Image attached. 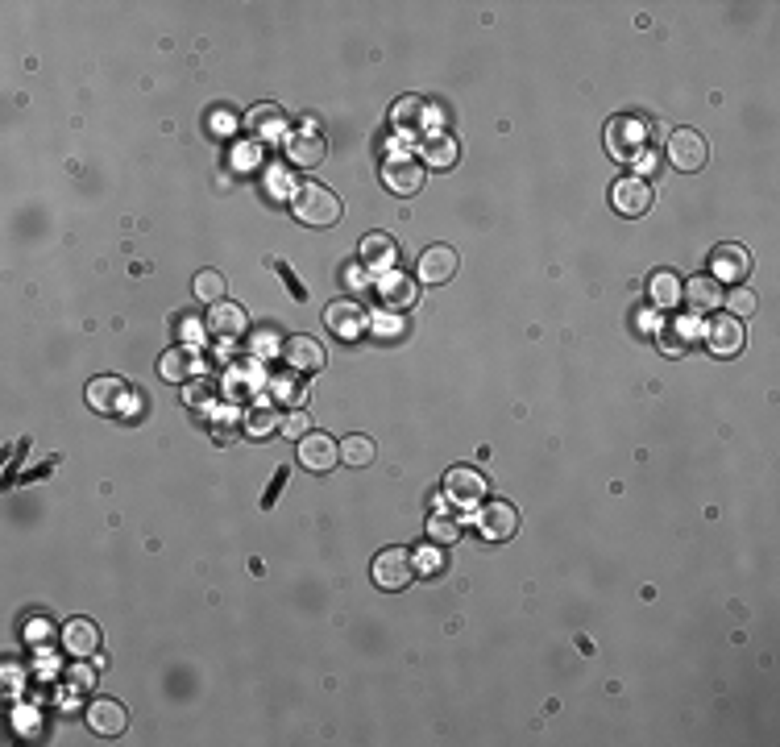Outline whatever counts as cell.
I'll list each match as a JSON object with an SVG mask.
<instances>
[{
    "label": "cell",
    "mask_w": 780,
    "mask_h": 747,
    "mask_svg": "<svg viewBox=\"0 0 780 747\" xmlns=\"http://www.w3.org/2000/svg\"><path fill=\"white\" fill-rule=\"evenodd\" d=\"M291 212L299 225H308V229H332L345 208L337 200V191H328L324 183H303L291 196Z\"/></svg>",
    "instance_id": "1"
},
{
    "label": "cell",
    "mask_w": 780,
    "mask_h": 747,
    "mask_svg": "<svg viewBox=\"0 0 780 747\" xmlns=\"http://www.w3.org/2000/svg\"><path fill=\"white\" fill-rule=\"evenodd\" d=\"M444 498H449L457 511L482 507L486 503V478L473 465H453L449 474H444Z\"/></svg>",
    "instance_id": "2"
},
{
    "label": "cell",
    "mask_w": 780,
    "mask_h": 747,
    "mask_svg": "<svg viewBox=\"0 0 780 747\" xmlns=\"http://www.w3.org/2000/svg\"><path fill=\"white\" fill-rule=\"evenodd\" d=\"M374 586L378 590H407L415 577V557L407 548H382L374 557Z\"/></svg>",
    "instance_id": "3"
},
{
    "label": "cell",
    "mask_w": 780,
    "mask_h": 747,
    "mask_svg": "<svg viewBox=\"0 0 780 747\" xmlns=\"http://www.w3.org/2000/svg\"><path fill=\"white\" fill-rule=\"evenodd\" d=\"M88 407L100 415H125L133 407V386L117 374H104L88 382Z\"/></svg>",
    "instance_id": "4"
},
{
    "label": "cell",
    "mask_w": 780,
    "mask_h": 747,
    "mask_svg": "<svg viewBox=\"0 0 780 747\" xmlns=\"http://www.w3.org/2000/svg\"><path fill=\"white\" fill-rule=\"evenodd\" d=\"M324 324L332 337H341V341H357L361 332L370 328V312L361 308V299H332L328 308H324Z\"/></svg>",
    "instance_id": "5"
},
{
    "label": "cell",
    "mask_w": 780,
    "mask_h": 747,
    "mask_svg": "<svg viewBox=\"0 0 780 747\" xmlns=\"http://www.w3.org/2000/svg\"><path fill=\"white\" fill-rule=\"evenodd\" d=\"M374 287H378V299H382L386 312H407V308H415V299H420V279H415V274H403L399 266L382 270Z\"/></svg>",
    "instance_id": "6"
},
{
    "label": "cell",
    "mask_w": 780,
    "mask_h": 747,
    "mask_svg": "<svg viewBox=\"0 0 780 747\" xmlns=\"http://www.w3.org/2000/svg\"><path fill=\"white\" fill-rule=\"evenodd\" d=\"M606 150L615 154L619 162H635L639 154L648 150V142H644V125H639L635 117H615L606 125Z\"/></svg>",
    "instance_id": "7"
},
{
    "label": "cell",
    "mask_w": 780,
    "mask_h": 747,
    "mask_svg": "<svg viewBox=\"0 0 780 747\" xmlns=\"http://www.w3.org/2000/svg\"><path fill=\"white\" fill-rule=\"evenodd\" d=\"M457 270H461V258H457L453 245H428L420 254V262H415V279L428 283V287H440V283H449Z\"/></svg>",
    "instance_id": "8"
},
{
    "label": "cell",
    "mask_w": 780,
    "mask_h": 747,
    "mask_svg": "<svg viewBox=\"0 0 780 747\" xmlns=\"http://www.w3.org/2000/svg\"><path fill=\"white\" fill-rule=\"evenodd\" d=\"M478 532L494 544H503L519 532V511L507 503V498H490V503H482L478 511Z\"/></svg>",
    "instance_id": "9"
},
{
    "label": "cell",
    "mask_w": 780,
    "mask_h": 747,
    "mask_svg": "<svg viewBox=\"0 0 780 747\" xmlns=\"http://www.w3.org/2000/svg\"><path fill=\"white\" fill-rule=\"evenodd\" d=\"M668 158H673L677 171H702L710 150H706V137L698 129H677L673 137H668Z\"/></svg>",
    "instance_id": "10"
},
{
    "label": "cell",
    "mask_w": 780,
    "mask_h": 747,
    "mask_svg": "<svg viewBox=\"0 0 780 747\" xmlns=\"http://www.w3.org/2000/svg\"><path fill=\"white\" fill-rule=\"evenodd\" d=\"M341 461V445L328 432H308L299 436V465L312 469V474H328L332 465Z\"/></svg>",
    "instance_id": "11"
},
{
    "label": "cell",
    "mask_w": 780,
    "mask_h": 747,
    "mask_svg": "<svg viewBox=\"0 0 780 747\" xmlns=\"http://www.w3.org/2000/svg\"><path fill=\"white\" fill-rule=\"evenodd\" d=\"M610 204H615L619 216H644L652 208V183L639 175H623L610 187Z\"/></svg>",
    "instance_id": "12"
},
{
    "label": "cell",
    "mask_w": 780,
    "mask_h": 747,
    "mask_svg": "<svg viewBox=\"0 0 780 747\" xmlns=\"http://www.w3.org/2000/svg\"><path fill=\"white\" fill-rule=\"evenodd\" d=\"M751 274V254L743 245H735V241H727V245H718L714 254H710V279H718V283H743Z\"/></svg>",
    "instance_id": "13"
},
{
    "label": "cell",
    "mask_w": 780,
    "mask_h": 747,
    "mask_svg": "<svg viewBox=\"0 0 780 747\" xmlns=\"http://www.w3.org/2000/svg\"><path fill=\"white\" fill-rule=\"evenodd\" d=\"M83 718H88V727L96 735H104V739H117L129 727V710L117 698H92V706L83 710Z\"/></svg>",
    "instance_id": "14"
},
{
    "label": "cell",
    "mask_w": 780,
    "mask_h": 747,
    "mask_svg": "<svg viewBox=\"0 0 780 747\" xmlns=\"http://www.w3.org/2000/svg\"><path fill=\"white\" fill-rule=\"evenodd\" d=\"M382 183H386V191H395V196H415V191L424 187V166L411 158H386Z\"/></svg>",
    "instance_id": "15"
},
{
    "label": "cell",
    "mask_w": 780,
    "mask_h": 747,
    "mask_svg": "<svg viewBox=\"0 0 780 747\" xmlns=\"http://www.w3.org/2000/svg\"><path fill=\"white\" fill-rule=\"evenodd\" d=\"M283 357H287V366H291L295 374H324V366H328L324 345L312 341V337H287Z\"/></svg>",
    "instance_id": "16"
},
{
    "label": "cell",
    "mask_w": 780,
    "mask_h": 747,
    "mask_svg": "<svg viewBox=\"0 0 780 747\" xmlns=\"http://www.w3.org/2000/svg\"><path fill=\"white\" fill-rule=\"evenodd\" d=\"M681 299L689 303L693 316H710L714 308H722V283L710 274H698V279H689V287H681Z\"/></svg>",
    "instance_id": "17"
},
{
    "label": "cell",
    "mask_w": 780,
    "mask_h": 747,
    "mask_svg": "<svg viewBox=\"0 0 780 747\" xmlns=\"http://www.w3.org/2000/svg\"><path fill=\"white\" fill-rule=\"evenodd\" d=\"M706 345H710L714 357H735V353L743 349V324H739L735 316H718V320H710V328H706Z\"/></svg>",
    "instance_id": "18"
},
{
    "label": "cell",
    "mask_w": 780,
    "mask_h": 747,
    "mask_svg": "<svg viewBox=\"0 0 780 747\" xmlns=\"http://www.w3.org/2000/svg\"><path fill=\"white\" fill-rule=\"evenodd\" d=\"M158 374L166 382H191L200 374V357H195V345H175L158 357Z\"/></svg>",
    "instance_id": "19"
},
{
    "label": "cell",
    "mask_w": 780,
    "mask_h": 747,
    "mask_svg": "<svg viewBox=\"0 0 780 747\" xmlns=\"http://www.w3.org/2000/svg\"><path fill=\"white\" fill-rule=\"evenodd\" d=\"M283 150H287V162H295V166H320L324 154H328V142H324L320 133L303 129V133H287Z\"/></svg>",
    "instance_id": "20"
},
{
    "label": "cell",
    "mask_w": 780,
    "mask_h": 747,
    "mask_svg": "<svg viewBox=\"0 0 780 747\" xmlns=\"http://www.w3.org/2000/svg\"><path fill=\"white\" fill-rule=\"evenodd\" d=\"M208 328L216 332V337L233 341V337H241V332L249 328V316H245V308H241V303H233V299H220V303H212V312H208Z\"/></svg>",
    "instance_id": "21"
},
{
    "label": "cell",
    "mask_w": 780,
    "mask_h": 747,
    "mask_svg": "<svg viewBox=\"0 0 780 747\" xmlns=\"http://www.w3.org/2000/svg\"><path fill=\"white\" fill-rule=\"evenodd\" d=\"M63 648L71 656H92L100 648V627L92 619H67L63 623Z\"/></svg>",
    "instance_id": "22"
},
{
    "label": "cell",
    "mask_w": 780,
    "mask_h": 747,
    "mask_svg": "<svg viewBox=\"0 0 780 747\" xmlns=\"http://www.w3.org/2000/svg\"><path fill=\"white\" fill-rule=\"evenodd\" d=\"M424 121H428V104L420 96H403L395 108H390V125H395V133H424Z\"/></svg>",
    "instance_id": "23"
},
{
    "label": "cell",
    "mask_w": 780,
    "mask_h": 747,
    "mask_svg": "<svg viewBox=\"0 0 780 747\" xmlns=\"http://www.w3.org/2000/svg\"><path fill=\"white\" fill-rule=\"evenodd\" d=\"M361 262L374 266V270H395L399 266V245L386 233H370L366 241H361Z\"/></svg>",
    "instance_id": "24"
},
{
    "label": "cell",
    "mask_w": 780,
    "mask_h": 747,
    "mask_svg": "<svg viewBox=\"0 0 780 747\" xmlns=\"http://www.w3.org/2000/svg\"><path fill=\"white\" fill-rule=\"evenodd\" d=\"M420 154H424V166H432V171H444V166L457 162V137H449V133H428L424 142H420Z\"/></svg>",
    "instance_id": "25"
},
{
    "label": "cell",
    "mask_w": 780,
    "mask_h": 747,
    "mask_svg": "<svg viewBox=\"0 0 780 747\" xmlns=\"http://www.w3.org/2000/svg\"><path fill=\"white\" fill-rule=\"evenodd\" d=\"M648 295H652V308L656 312L677 308V303H681V279H677L673 270H656L652 283H648Z\"/></svg>",
    "instance_id": "26"
},
{
    "label": "cell",
    "mask_w": 780,
    "mask_h": 747,
    "mask_svg": "<svg viewBox=\"0 0 780 747\" xmlns=\"http://www.w3.org/2000/svg\"><path fill=\"white\" fill-rule=\"evenodd\" d=\"M249 129H254L258 137H283L287 133L283 108H278V104H258L254 113H249Z\"/></svg>",
    "instance_id": "27"
},
{
    "label": "cell",
    "mask_w": 780,
    "mask_h": 747,
    "mask_svg": "<svg viewBox=\"0 0 780 747\" xmlns=\"http://www.w3.org/2000/svg\"><path fill=\"white\" fill-rule=\"evenodd\" d=\"M428 536L436 540V544H453V540H461V511L453 507V511H432V519H428Z\"/></svg>",
    "instance_id": "28"
},
{
    "label": "cell",
    "mask_w": 780,
    "mask_h": 747,
    "mask_svg": "<svg viewBox=\"0 0 780 747\" xmlns=\"http://www.w3.org/2000/svg\"><path fill=\"white\" fill-rule=\"evenodd\" d=\"M266 391H270V399H274L278 407H303V386H299L295 378H287V374L266 378Z\"/></svg>",
    "instance_id": "29"
},
{
    "label": "cell",
    "mask_w": 780,
    "mask_h": 747,
    "mask_svg": "<svg viewBox=\"0 0 780 747\" xmlns=\"http://www.w3.org/2000/svg\"><path fill=\"white\" fill-rule=\"evenodd\" d=\"M341 461H345V465H370V461H374V440L361 436V432L345 436V440H341Z\"/></svg>",
    "instance_id": "30"
},
{
    "label": "cell",
    "mask_w": 780,
    "mask_h": 747,
    "mask_svg": "<svg viewBox=\"0 0 780 747\" xmlns=\"http://www.w3.org/2000/svg\"><path fill=\"white\" fill-rule=\"evenodd\" d=\"M195 299H200V303H220V299H225V274H220V270H200V274H195Z\"/></svg>",
    "instance_id": "31"
},
{
    "label": "cell",
    "mask_w": 780,
    "mask_h": 747,
    "mask_svg": "<svg viewBox=\"0 0 780 747\" xmlns=\"http://www.w3.org/2000/svg\"><path fill=\"white\" fill-rule=\"evenodd\" d=\"M245 428H249V436H258V440H266L270 432H278V415H274V407H249Z\"/></svg>",
    "instance_id": "32"
},
{
    "label": "cell",
    "mask_w": 780,
    "mask_h": 747,
    "mask_svg": "<svg viewBox=\"0 0 780 747\" xmlns=\"http://www.w3.org/2000/svg\"><path fill=\"white\" fill-rule=\"evenodd\" d=\"M727 308H731V316H735V320H743V316H756L760 299H756V291H747V287H735V291L727 295Z\"/></svg>",
    "instance_id": "33"
},
{
    "label": "cell",
    "mask_w": 780,
    "mask_h": 747,
    "mask_svg": "<svg viewBox=\"0 0 780 747\" xmlns=\"http://www.w3.org/2000/svg\"><path fill=\"white\" fill-rule=\"evenodd\" d=\"M262 386H266V374L254 366H237L229 378V391H262Z\"/></svg>",
    "instance_id": "34"
},
{
    "label": "cell",
    "mask_w": 780,
    "mask_h": 747,
    "mask_svg": "<svg viewBox=\"0 0 780 747\" xmlns=\"http://www.w3.org/2000/svg\"><path fill=\"white\" fill-rule=\"evenodd\" d=\"M278 432H283L287 440H299V436H308V432H312V424H308V415H303V411L295 407V411H287L283 420H278Z\"/></svg>",
    "instance_id": "35"
},
{
    "label": "cell",
    "mask_w": 780,
    "mask_h": 747,
    "mask_svg": "<svg viewBox=\"0 0 780 747\" xmlns=\"http://www.w3.org/2000/svg\"><path fill=\"white\" fill-rule=\"evenodd\" d=\"M366 270H370L366 262H361V266H357V262H349V266H345V287H349V291H357V295H361V291H370V274H366Z\"/></svg>",
    "instance_id": "36"
},
{
    "label": "cell",
    "mask_w": 780,
    "mask_h": 747,
    "mask_svg": "<svg viewBox=\"0 0 780 747\" xmlns=\"http://www.w3.org/2000/svg\"><path fill=\"white\" fill-rule=\"evenodd\" d=\"M187 407H212V386L208 382L187 386Z\"/></svg>",
    "instance_id": "37"
},
{
    "label": "cell",
    "mask_w": 780,
    "mask_h": 747,
    "mask_svg": "<svg viewBox=\"0 0 780 747\" xmlns=\"http://www.w3.org/2000/svg\"><path fill=\"white\" fill-rule=\"evenodd\" d=\"M424 569H440V552L436 548H420V552H415V573H424Z\"/></svg>",
    "instance_id": "38"
},
{
    "label": "cell",
    "mask_w": 780,
    "mask_h": 747,
    "mask_svg": "<svg viewBox=\"0 0 780 747\" xmlns=\"http://www.w3.org/2000/svg\"><path fill=\"white\" fill-rule=\"evenodd\" d=\"M370 324H374V332H382V337H390V332H403L399 312H386V316H378V320H370Z\"/></svg>",
    "instance_id": "39"
},
{
    "label": "cell",
    "mask_w": 780,
    "mask_h": 747,
    "mask_svg": "<svg viewBox=\"0 0 780 747\" xmlns=\"http://www.w3.org/2000/svg\"><path fill=\"white\" fill-rule=\"evenodd\" d=\"M635 162H639V171H644V175H652V171L660 175V158H656V154H648V150H644V154H639Z\"/></svg>",
    "instance_id": "40"
},
{
    "label": "cell",
    "mask_w": 780,
    "mask_h": 747,
    "mask_svg": "<svg viewBox=\"0 0 780 747\" xmlns=\"http://www.w3.org/2000/svg\"><path fill=\"white\" fill-rule=\"evenodd\" d=\"M179 337L195 345V341H200V324H195V320H183V324H179Z\"/></svg>",
    "instance_id": "41"
}]
</instances>
